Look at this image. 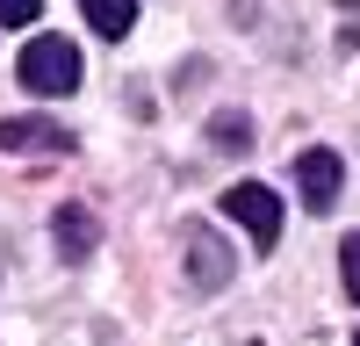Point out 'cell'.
<instances>
[{
	"label": "cell",
	"instance_id": "6da1fadb",
	"mask_svg": "<svg viewBox=\"0 0 360 346\" xmlns=\"http://www.w3.org/2000/svg\"><path fill=\"white\" fill-rule=\"evenodd\" d=\"M15 79L29 86V94H72V86H79V51H72V37H29L22 58H15Z\"/></svg>",
	"mask_w": 360,
	"mask_h": 346
},
{
	"label": "cell",
	"instance_id": "7a4b0ae2",
	"mask_svg": "<svg viewBox=\"0 0 360 346\" xmlns=\"http://www.w3.org/2000/svg\"><path fill=\"white\" fill-rule=\"evenodd\" d=\"M224 210H231L238 224H245L259 245H274V238H281V195H274V188L238 181V188H224Z\"/></svg>",
	"mask_w": 360,
	"mask_h": 346
},
{
	"label": "cell",
	"instance_id": "3957f363",
	"mask_svg": "<svg viewBox=\"0 0 360 346\" xmlns=\"http://www.w3.org/2000/svg\"><path fill=\"white\" fill-rule=\"evenodd\" d=\"M339 173H346V166H339L332 144H310V152H295V188H303V202H310L317 217L339 202Z\"/></svg>",
	"mask_w": 360,
	"mask_h": 346
},
{
	"label": "cell",
	"instance_id": "277c9868",
	"mask_svg": "<svg viewBox=\"0 0 360 346\" xmlns=\"http://www.w3.org/2000/svg\"><path fill=\"white\" fill-rule=\"evenodd\" d=\"M0 152H72V130L65 123H51V115H8L0 123Z\"/></svg>",
	"mask_w": 360,
	"mask_h": 346
},
{
	"label": "cell",
	"instance_id": "5b68a950",
	"mask_svg": "<svg viewBox=\"0 0 360 346\" xmlns=\"http://www.w3.org/2000/svg\"><path fill=\"white\" fill-rule=\"evenodd\" d=\"M188 281L195 288H224L231 281V252H224L217 231H195V238H188Z\"/></svg>",
	"mask_w": 360,
	"mask_h": 346
},
{
	"label": "cell",
	"instance_id": "8992f818",
	"mask_svg": "<svg viewBox=\"0 0 360 346\" xmlns=\"http://www.w3.org/2000/svg\"><path fill=\"white\" fill-rule=\"evenodd\" d=\"M94 238H101V224L79 210V202H65V210H58V252L65 260H86L94 252Z\"/></svg>",
	"mask_w": 360,
	"mask_h": 346
},
{
	"label": "cell",
	"instance_id": "52a82bcc",
	"mask_svg": "<svg viewBox=\"0 0 360 346\" xmlns=\"http://www.w3.org/2000/svg\"><path fill=\"white\" fill-rule=\"evenodd\" d=\"M79 15L94 37H130V22H137V0H79Z\"/></svg>",
	"mask_w": 360,
	"mask_h": 346
},
{
	"label": "cell",
	"instance_id": "ba28073f",
	"mask_svg": "<svg viewBox=\"0 0 360 346\" xmlns=\"http://www.w3.org/2000/svg\"><path fill=\"white\" fill-rule=\"evenodd\" d=\"M209 144H217V152H245L252 144V123L238 108H224V115H209Z\"/></svg>",
	"mask_w": 360,
	"mask_h": 346
},
{
	"label": "cell",
	"instance_id": "9c48e42d",
	"mask_svg": "<svg viewBox=\"0 0 360 346\" xmlns=\"http://www.w3.org/2000/svg\"><path fill=\"white\" fill-rule=\"evenodd\" d=\"M339 274H346V296L360 303V231H353V238L339 245Z\"/></svg>",
	"mask_w": 360,
	"mask_h": 346
},
{
	"label": "cell",
	"instance_id": "30bf717a",
	"mask_svg": "<svg viewBox=\"0 0 360 346\" xmlns=\"http://www.w3.org/2000/svg\"><path fill=\"white\" fill-rule=\"evenodd\" d=\"M44 15V0H0V29H29Z\"/></svg>",
	"mask_w": 360,
	"mask_h": 346
},
{
	"label": "cell",
	"instance_id": "8fae6325",
	"mask_svg": "<svg viewBox=\"0 0 360 346\" xmlns=\"http://www.w3.org/2000/svg\"><path fill=\"white\" fill-rule=\"evenodd\" d=\"M353 346H360V332H353Z\"/></svg>",
	"mask_w": 360,
	"mask_h": 346
},
{
	"label": "cell",
	"instance_id": "7c38bea8",
	"mask_svg": "<svg viewBox=\"0 0 360 346\" xmlns=\"http://www.w3.org/2000/svg\"><path fill=\"white\" fill-rule=\"evenodd\" d=\"M346 8H353V0H346Z\"/></svg>",
	"mask_w": 360,
	"mask_h": 346
}]
</instances>
